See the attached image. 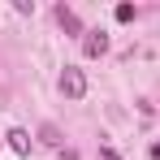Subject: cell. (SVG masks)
I'll use <instances>...</instances> for the list:
<instances>
[{
  "label": "cell",
  "mask_w": 160,
  "mask_h": 160,
  "mask_svg": "<svg viewBox=\"0 0 160 160\" xmlns=\"http://www.w3.org/2000/svg\"><path fill=\"white\" fill-rule=\"evenodd\" d=\"M61 95H65V100H82V95H87V74L74 69V65H65V74H61Z\"/></svg>",
  "instance_id": "6da1fadb"
},
{
  "label": "cell",
  "mask_w": 160,
  "mask_h": 160,
  "mask_svg": "<svg viewBox=\"0 0 160 160\" xmlns=\"http://www.w3.org/2000/svg\"><path fill=\"white\" fill-rule=\"evenodd\" d=\"M82 52L91 56V61L104 56L108 52V30H87V35H82Z\"/></svg>",
  "instance_id": "7a4b0ae2"
},
{
  "label": "cell",
  "mask_w": 160,
  "mask_h": 160,
  "mask_svg": "<svg viewBox=\"0 0 160 160\" xmlns=\"http://www.w3.org/2000/svg\"><path fill=\"white\" fill-rule=\"evenodd\" d=\"M4 138H9V147H13L18 156H30V134L22 130V126H13V130L4 134Z\"/></svg>",
  "instance_id": "3957f363"
},
{
  "label": "cell",
  "mask_w": 160,
  "mask_h": 160,
  "mask_svg": "<svg viewBox=\"0 0 160 160\" xmlns=\"http://www.w3.org/2000/svg\"><path fill=\"white\" fill-rule=\"evenodd\" d=\"M56 22L69 30V35H87V30H82V22H78V13H74V9H65V4L56 9Z\"/></svg>",
  "instance_id": "277c9868"
},
{
  "label": "cell",
  "mask_w": 160,
  "mask_h": 160,
  "mask_svg": "<svg viewBox=\"0 0 160 160\" xmlns=\"http://www.w3.org/2000/svg\"><path fill=\"white\" fill-rule=\"evenodd\" d=\"M39 138H43L48 147H61V143H65V138H61V130H56L52 121H43V126H39Z\"/></svg>",
  "instance_id": "5b68a950"
},
{
  "label": "cell",
  "mask_w": 160,
  "mask_h": 160,
  "mask_svg": "<svg viewBox=\"0 0 160 160\" xmlns=\"http://www.w3.org/2000/svg\"><path fill=\"white\" fill-rule=\"evenodd\" d=\"M117 22H134V4H117Z\"/></svg>",
  "instance_id": "8992f818"
},
{
  "label": "cell",
  "mask_w": 160,
  "mask_h": 160,
  "mask_svg": "<svg viewBox=\"0 0 160 160\" xmlns=\"http://www.w3.org/2000/svg\"><path fill=\"white\" fill-rule=\"evenodd\" d=\"M100 160H121V156H117L112 147H100Z\"/></svg>",
  "instance_id": "52a82bcc"
},
{
  "label": "cell",
  "mask_w": 160,
  "mask_h": 160,
  "mask_svg": "<svg viewBox=\"0 0 160 160\" xmlns=\"http://www.w3.org/2000/svg\"><path fill=\"white\" fill-rule=\"evenodd\" d=\"M61 160H78V152H61Z\"/></svg>",
  "instance_id": "ba28073f"
}]
</instances>
